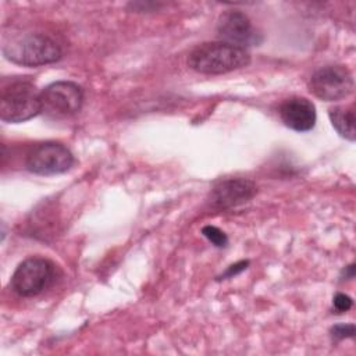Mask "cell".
<instances>
[{"mask_svg":"<svg viewBox=\"0 0 356 356\" xmlns=\"http://www.w3.org/2000/svg\"><path fill=\"white\" fill-rule=\"evenodd\" d=\"M83 104L82 88L71 81H57L40 92V113L50 118L74 115Z\"/></svg>","mask_w":356,"mask_h":356,"instance_id":"5","label":"cell"},{"mask_svg":"<svg viewBox=\"0 0 356 356\" xmlns=\"http://www.w3.org/2000/svg\"><path fill=\"white\" fill-rule=\"evenodd\" d=\"M54 277L56 267L50 260L28 257L15 268L11 277V286L19 296H36L53 284Z\"/></svg>","mask_w":356,"mask_h":356,"instance_id":"4","label":"cell"},{"mask_svg":"<svg viewBox=\"0 0 356 356\" xmlns=\"http://www.w3.org/2000/svg\"><path fill=\"white\" fill-rule=\"evenodd\" d=\"M280 117L288 128L306 132L316 124V107L306 97H289L280 106Z\"/></svg>","mask_w":356,"mask_h":356,"instance_id":"10","label":"cell"},{"mask_svg":"<svg viewBox=\"0 0 356 356\" xmlns=\"http://www.w3.org/2000/svg\"><path fill=\"white\" fill-rule=\"evenodd\" d=\"M4 56L19 65L39 67L61 57L60 46L43 33H28L11 39L3 47Z\"/></svg>","mask_w":356,"mask_h":356,"instance_id":"3","label":"cell"},{"mask_svg":"<svg viewBox=\"0 0 356 356\" xmlns=\"http://www.w3.org/2000/svg\"><path fill=\"white\" fill-rule=\"evenodd\" d=\"M257 192L254 182L246 178H228L217 182L209 195V202L216 209H231L249 202Z\"/></svg>","mask_w":356,"mask_h":356,"instance_id":"9","label":"cell"},{"mask_svg":"<svg viewBox=\"0 0 356 356\" xmlns=\"http://www.w3.org/2000/svg\"><path fill=\"white\" fill-rule=\"evenodd\" d=\"M40 113V92L29 79L17 78L1 88L0 118L6 122H24Z\"/></svg>","mask_w":356,"mask_h":356,"instance_id":"2","label":"cell"},{"mask_svg":"<svg viewBox=\"0 0 356 356\" xmlns=\"http://www.w3.org/2000/svg\"><path fill=\"white\" fill-rule=\"evenodd\" d=\"M217 33L221 42L245 49L246 46L259 44L260 33L253 28L249 17L241 11H225L217 22Z\"/></svg>","mask_w":356,"mask_h":356,"instance_id":"8","label":"cell"},{"mask_svg":"<svg viewBox=\"0 0 356 356\" xmlns=\"http://www.w3.org/2000/svg\"><path fill=\"white\" fill-rule=\"evenodd\" d=\"M250 63V54L242 49L225 42H206L196 46L188 56V65L206 75L227 74L246 67Z\"/></svg>","mask_w":356,"mask_h":356,"instance_id":"1","label":"cell"},{"mask_svg":"<svg viewBox=\"0 0 356 356\" xmlns=\"http://www.w3.org/2000/svg\"><path fill=\"white\" fill-rule=\"evenodd\" d=\"M331 334L337 339H343L348 337L355 335V325L353 324H337L331 328Z\"/></svg>","mask_w":356,"mask_h":356,"instance_id":"13","label":"cell"},{"mask_svg":"<svg viewBox=\"0 0 356 356\" xmlns=\"http://www.w3.org/2000/svg\"><path fill=\"white\" fill-rule=\"evenodd\" d=\"M249 264V261H239V263H235L232 266H229V268L225 271V277H232V275H236L238 273L243 271L246 268V266Z\"/></svg>","mask_w":356,"mask_h":356,"instance_id":"15","label":"cell"},{"mask_svg":"<svg viewBox=\"0 0 356 356\" xmlns=\"http://www.w3.org/2000/svg\"><path fill=\"white\" fill-rule=\"evenodd\" d=\"M332 305H334V309L338 313H343V312H348L352 307V299L345 293H337L334 296Z\"/></svg>","mask_w":356,"mask_h":356,"instance_id":"14","label":"cell"},{"mask_svg":"<svg viewBox=\"0 0 356 356\" xmlns=\"http://www.w3.org/2000/svg\"><path fill=\"white\" fill-rule=\"evenodd\" d=\"M202 234L217 248H224L228 243L227 235L214 225H206L202 228Z\"/></svg>","mask_w":356,"mask_h":356,"instance_id":"12","label":"cell"},{"mask_svg":"<svg viewBox=\"0 0 356 356\" xmlns=\"http://www.w3.org/2000/svg\"><path fill=\"white\" fill-rule=\"evenodd\" d=\"M332 127L348 140H355V111L352 106H337L328 111Z\"/></svg>","mask_w":356,"mask_h":356,"instance_id":"11","label":"cell"},{"mask_svg":"<svg viewBox=\"0 0 356 356\" xmlns=\"http://www.w3.org/2000/svg\"><path fill=\"white\" fill-rule=\"evenodd\" d=\"M353 76L343 65L321 67L309 79V90L325 102L348 97L353 92Z\"/></svg>","mask_w":356,"mask_h":356,"instance_id":"6","label":"cell"},{"mask_svg":"<svg viewBox=\"0 0 356 356\" xmlns=\"http://www.w3.org/2000/svg\"><path fill=\"white\" fill-rule=\"evenodd\" d=\"M74 164L71 150L58 142L36 145L26 156V168L38 175H56L65 172Z\"/></svg>","mask_w":356,"mask_h":356,"instance_id":"7","label":"cell"}]
</instances>
